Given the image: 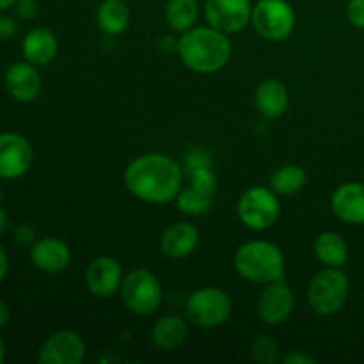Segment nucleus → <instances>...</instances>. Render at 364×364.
<instances>
[{
  "label": "nucleus",
  "mask_w": 364,
  "mask_h": 364,
  "mask_svg": "<svg viewBox=\"0 0 364 364\" xmlns=\"http://www.w3.org/2000/svg\"><path fill=\"white\" fill-rule=\"evenodd\" d=\"M124 185L132 196L151 205L176 201L183 188V171L178 162L160 153H146L132 160L124 171Z\"/></svg>",
  "instance_id": "obj_1"
},
{
  "label": "nucleus",
  "mask_w": 364,
  "mask_h": 364,
  "mask_svg": "<svg viewBox=\"0 0 364 364\" xmlns=\"http://www.w3.org/2000/svg\"><path fill=\"white\" fill-rule=\"evenodd\" d=\"M176 52L188 70L199 75H210L220 71L230 63L233 46L228 34L208 25L181 32Z\"/></svg>",
  "instance_id": "obj_2"
},
{
  "label": "nucleus",
  "mask_w": 364,
  "mask_h": 364,
  "mask_svg": "<svg viewBox=\"0 0 364 364\" xmlns=\"http://www.w3.org/2000/svg\"><path fill=\"white\" fill-rule=\"evenodd\" d=\"M233 265L238 276L258 284L283 279L287 269L283 251L269 240L245 242L235 252Z\"/></svg>",
  "instance_id": "obj_3"
},
{
  "label": "nucleus",
  "mask_w": 364,
  "mask_h": 364,
  "mask_svg": "<svg viewBox=\"0 0 364 364\" xmlns=\"http://www.w3.org/2000/svg\"><path fill=\"white\" fill-rule=\"evenodd\" d=\"M348 291H350V283L343 269L323 267L309 281L308 304L316 315L333 316L343 309Z\"/></svg>",
  "instance_id": "obj_4"
},
{
  "label": "nucleus",
  "mask_w": 364,
  "mask_h": 364,
  "mask_svg": "<svg viewBox=\"0 0 364 364\" xmlns=\"http://www.w3.org/2000/svg\"><path fill=\"white\" fill-rule=\"evenodd\" d=\"M231 309V299L223 288L206 287L188 295L185 302V318L201 329H215L228 322Z\"/></svg>",
  "instance_id": "obj_5"
},
{
  "label": "nucleus",
  "mask_w": 364,
  "mask_h": 364,
  "mask_svg": "<svg viewBox=\"0 0 364 364\" xmlns=\"http://www.w3.org/2000/svg\"><path fill=\"white\" fill-rule=\"evenodd\" d=\"M119 295L128 311L135 315H153L162 304V284L148 269H135L123 277Z\"/></svg>",
  "instance_id": "obj_6"
},
{
  "label": "nucleus",
  "mask_w": 364,
  "mask_h": 364,
  "mask_svg": "<svg viewBox=\"0 0 364 364\" xmlns=\"http://www.w3.org/2000/svg\"><path fill=\"white\" fill-rule=\"evenodd\" d=\"M238 219L255 231H265L277 223L281 215L279 196L267 187H251L240 196L237 205Z\"/></svg>",
  "instance_id": "obj_7"
},
{
  "label": "nucleus",
  "mask_w": 364,
  "mask_h": 364,
  "mask_svg": "<svg viewBox=\"0 0 364 364\" xmlns=\"http://www.w3.org/2000/svg\"><path fill=\"white\" fill-rule=\"evenodd\" d=\"M297 23V14L287 0H258L252 6L251 25L269 41L290 38Z\"/></svg>",
  "instance_id": "obj_8"
},
{
  "label": "nucleus",
  "mask_w": 364,
  "mask_h": 364,
  "mask_svg": "<svg viewBox=\"0 0 364 364\" xmlns=\"http://www.w3.org/2000/svg\"><path fill=\"white\" fill-rule=\"evenodd\" d=\"M251 0H206L205 2V18L210 27L228 36L244 31L251 23Z\"/></svg>",
  "instance_id": "obj_9"
},
{
  "label": "nucleus",
  "mask_w": 364,
  "mask_h": 364,
  "mask_svg": "<svg viewBox=\"0 0 364 364\" xmlns=\"http://www.w3.org/2000/svg\"><path fill=\"white\" fill-rule=\"evenodd\" d=\"M34 151L23 135L6 132L0 134V178L16 180L23 176L32 166Z\"/></svg>",
  "instance_id": "obj_10"
},
{
  "label": "nucleus",
  "mask_w": 364,
  "mask_h": 364,
  "mask_svg": "<svg viewBox=\"0 0 364 364\" xmlns=\"http://www.w3.org/2000/svg\"><path fill=\"white\" fill-rule=\"evenodd\" d=\"M295 308V295L283 279L265 287L258 299V316L263 323L277 327L287 322Z\"/></svg>",
  "instance_id": "obj_11"
},
{
  "label": "nucleus",
  "mask_w": 364,
  "mask_h": 364,
  "mask_svg": "<svg viewBox=\"0 0 364 364\" xmlns=\"http://www.w3.org/2000/svg\"><path fill=\"white\" fill-rule=\"evenodd\" d=\"M85 358V343L75 331L50 334L38 352L41 364H80Z\"/></svg>",
  "instance_id": "obj_12"
},
{
  "label": "nucleus",
  "mask_w": 364,
  "mask_h": 364,
  "mask_svg": "<svg viewBox=\"0 0 364 364\" xmlns=\"http://www.w3.org/2000/svg\"><path fill=\"white\" fill-rule=\"evenodd\" d=\"M123 277L119 262L110 256H98L89 263L85 270V284L89 291L98 299H110L112 295L119 294Z\"/></svg>",
  "instance_id": "obj_13"
},
{
  "label": "nucleus",
  "mask_w": 364,
  "mask_h": 364,
  "mask_svg": "<svg viewBox=\"0 0 364 364\" xmlns=\"http://www.w3.org/2000/svg\"><path fill=\"white\" fill-rule=\"evenodd\" d=\"M31 262L38 270L46 274H59L70 267V245L55 237H45L31 245Z\"/></svg>",
  "instance_id": "obj_14"
},
{
  "label": "nucleus",
  "mask_w": 364,
  "mask_h": 364,
  "mask_svg": "<svg viewBox=\"0 0 364 364\" xmlns=\"http://www.w3.org/2000/svg\"><path fill=\"white\" fill-rule=\"evenodd\" d=\"M4 82L9 95L21 103L34 102L41 92V77H39L38 66L27 60L11 64L6 70Z\"/></svg>",
  "instance_id": "obj_15"
},
{
  "label": "nucleus",
  "mask_w": 364,
  "mask_h": 364,
  "mask_svg": "<svg viewBox=\"0 0 364 364\" xmlns=\"http://www.w3.org/2000/svg\"><path fill=\"white\" fill-rule=\"evenodd\" d=\"M331 208L334 215L347 224H364V183L348 181L340 185L331 198Z\"/></svg>",
  "instance_id": "obj_16"
},
{
  "label": "nucleus",
  "mask_w": 364,
  "mask_h": 364,
  "mask_svg": "<svg viewBox=\"0 0 364 364\" xmlns=\"http://www.w3.org/2000/svg\"><path fill=\"white\" fill-rule=\"evenodd\" d=\"M199 244V231L191 223H174L162 233L160 249L167 258L181 259L191 256Z\"/></svg>",
  "instance_id": "obj_17"
},
{
  "label": "nucleus",
  "mask_w": 364,
  "mask_h": 364,
  "mask_svg": "<svg viewBox=\"0 0 364 364\" xmlns=\"http://www.w3.org/2000/svg\"><path fill=\"white\" fill-rule=\"evenodd\" d=\"M21 52L27 63L34 66H48L59 52V41L55 34L45 27H36L27 32L21 41Z\"/></svg>",
  "instance_id": "obj_18"
},
{
  "label": "nucleus",
  "mask_w": 364,
  "mask_h": 364,
  "mask_svg": "<svg viewBox=\"0 0 364 364\" xmlns=\"http://www.w3.org/2000/svg\"><path fill=\"white\" fill-rule=\"evenodd\" d=\"M288 102L290 96L287 85L277 78H267L256 87L255 105L267 119H277L283 116L288 109Z\"/></svg>",
  "instance_id": "obj_19"
},
{
  "label": "nucleus",
  "mask_w": 364,
  "mask_h": 364,
  "mask_svg": "<svg viewBox=\"0 0 364 364\" xmlns=\"http://www.w3.org/2000/svg\"><path fill=\"white\" fill-rule=\"evenodd\" d=\"M187 338V323L178 315L160 316L151 327V341L160 350H176Z\"/></svg>",
  "instance_id": "obj_20"
},
{
  "label": "nucleus",
  "mask_w": 364,
  "mask_h": 364,
  "mask_svg": "<svg viewBox=\"0 0 364 364\" xmlns=\"http://www.w3.org/2000/svg\"><path fill=\"white\" fill-rule=\"evenodd\" d=\"M315 255L318 262L326 267H338L343 269L348 262V244L336 231H323L315 238Z\"/></svg>",
  "instance_id": "obj_21"
},
{
  "label": "nucleus",
  "mask_w": 364,
  "mask_h": 364,
  "mask_svg": "<svg viewBox=\"0 0 364 364\" xmlns=\"http://www.w3.org/2000/svg\"><path fill=\"white\" fill-rule=\"evenodd\" d=\"M96 21L107 36L123 34L130 21L128 4L124 0H103L96 11Z\"/></svg>",
  "instance_id": "obj_22"
},
{
  "label": "nucleus",
  "mask_w": 364,
  "mask_h": 364,
  "mask_svg": "<svg viewBox=\"0 0 364 364\" xmlns=\"http://www.w3.org/2000/svg\"><path fill=\"white\" fill-rule=\"evenodd\" d=\"M306 181H308V174H306V171L301 166L287 164V166L279 167L272 174V178H270V188L277 196L290 198V196L299 194L306 187Z\"/></svg>",
  "instance_id": "obj_23"
},
{
  "label": "nucleus",
  "mask_w": 364,
  "mask_h": 364,
  "mask_svg": "<svg viewBox=\"0 0 364 364\" xmlns=\"http://www.w3.org/2000/svg\"><path fill=\"white\" fill-rule=\"evenodd\" d=\"M199 18L198 0H169L166 6V21L176 32H187L196 27Z\"/></svg>",
  "instance_id": "obj_24"
},
{
  "label": "nucleus",
  "mask_w": 364,
  "mask_h": 364,
  "mask_svg": "<svg viewBox=\"0 0 364 364\" xmlns=\"http://www.w3.org/2000/svg\"><path fill=\"white\" fill-rule=\"evenodd\" d=\"M213 205V198L212 196H206L203 192L196 191L192 188L191 185L185 188H181L180 194L176 198V206L181 213L185 215H205Z\"/></svg>",
  "instance_id": "obj_25"
},
{
  "label": "nucleus",
  "mask_w": 364,
  "mask_h": 364,
  "mask_svg": "<svg viewBox=\"0 0 364 364\" xmlns=\"http://www.w3.org/2000/svg\"><path fill=\"white\" fill-rule=\"evenodd\" d=\"M251 354L255 361L259 364H274L279 361V347L276 341L267 334L255 338L251 345Z\"/></svg>",
  "instance_id": "obj_26"
},
{
  "label": "nucleus",
  "mask_w": 364,
  "mask_h": 364,
  "mask_svg": "<svg viewBox=\"0 0 364 364\" xmlns=\"http://www.w3.org/2000/svg\"><path fill=\"white\" fill-rule=\"evenodd\" d=\"M191 185L196 191L203 192L206 196L215 198L217 192V176L213 174L212 167H198V169L191 171Z\"/></svg>",
  "instance_id": "obj_27"
},
{
  "label": "nucleus",
  "mask_w": 364,
  "mask_h": 364,
  "mask_svg": "<svg viewBox=\"0 0 364 364\" xmlns=\"http://www.w3.org/2000/svg\"><path fill=\"white\" fill-rule=\"evenodd\" d=\"M347 18L355 28L364 31V0H348Z\"/></svg>",
  "instance_id": "obj_28"
},
{
  "label": "nucleus",
  "mask_w": 364,
  "mask_h": 364,
  "mask_svg": "<svg viewBox=\"0 0 364 364\" xmlns=\"http://www.w3.org/2000/svg\"><path fill=\"white\" fill-rule=\"evenodd\" d=\"M16 7V14L23 20H32L38 14V2L36 0H18L14 4Z\"/></svg>",
  "instance_id": "obj_29"
},
{
  "label": "nucleus",
  "mask_w": 364,
  "mask_h": 364,
  "mask_svg": "<svg viewBox=\"0 0 364 364\" xmlns=\"http://www.w3.org/2000/svg\"><path fill=\"white\" fill-rule=\"evenodd\" d=\"M14 240L21 245H32L36 242V231L28 224H20L14 230Z\"/></svg>",
  "instance_id": "obj_30"
},
{
  "label": "nucleus",
  "mask_w": 364,
  "mask_h": 364,
  "mask_svg": "<svg viewBox=\"0 0 364 364\" xmlns=\"http://www.w3.org/2000/svg\"><path fill=\"white\" fill-rule=\"evenodd\" d=\"M283 363H287V364H315L316 358H313L311 354H306V352H302V350H291L284 355Z\"/></svg>",
  "instance_id": "obj_31"
},
{
  "label": "nucleus",
  "mask_w": 364,
  "mask_h": 364,
  "mask_svg": "<svg viewBox=\"0 0 364 364\" xmlns=\"http://www.w3.org/2000/svg\"><path fill=\"white\" fill-rule=\"evenodd\" d=\"M208 166H210V159L205 155V153L199 151V149H196V151H192L191 155L187 156L188 173L194 169H198V167H208Z\"/></svg>",
  "instance_id": "obj_32"
},
{
  "label": "nucleus",
  "mask_w": 364,
  "mask_h": 364,
  "mask_svg": "<svg viewBox=\"0 0 364 364\" xmlns=\"http://www.w3.org/2000/svg\"><path fill=\"white\" fill-rule=\"evenodd\" d=\"M18 27L16 21L11 16H2L0 18V39H11L16 34Z\"/></svg>",
  "instance_id": "obj_33"
},
{
  "label": "nucleus",
  "mask_w": 364,
  "mask_h": 364,
  "mask_svg": "<svg viewBox=\"0 0 364 364\" xmlns=\"http://www.w3.org/2000/svg\"><path fill=\"white\" fill-rule=\"evenodd\" d=\"M7 270H9V259H7V255L6 251H4V247L0 245V283L6 279Z\"/></svg>",
  "instance_id": "obj_34"
},
{
  "label": "nucleus",
  "mask_w": 364,
  "mask_h": 364,
  "mask_svg": "<svg viewBox=\"0 0 364 364\" xmlns=\"http://www.w3.org/2000/svg\"><path fill=\"white\" fill-rule=\"evenodd\" d=\"M7 322H9V308H7L6 302L0 299V329L6 327Z\"/></svg>",
  "instance_id": "obj_35"
},
{
  "label": "nucleus",
  "mask_w": 364,
  "mask_h": 364,
  "mask_svg": "<svg viewBox=\"0 0 364 364\" xmlns=\"http://www.w3.org/2000/svg\"><path fill=\"white\" fill-rule=\"evenodd\" d=\"M6 228H7V213L0 208V235L6 231Z\"/></svg>",
  "instance_id": "obj_36"
},
{
  "label": "nucleus",
  "mask_w": 364,
  "mask_h": 364,
  "mask_svg": "<svg viewBox=\"0 0 364 364\" xmlns=\"http://www.w3.org/2000/svg\"><path fill=\"white\" fill-rule=\"evenodd\" d=\"M16 2L18 0H0V11L9 9V7H13Z\"/></svg>",
  "instance_id": "obj_37"
},
{
  "label": "nucleus",
  "mask_w": 364,
  "mask_h": 364,
  "mask_svg": "<svg viewBox=\"0 0 364 364\" xmlns=\"http://www.w3.org/2000/svg\"><path fill=\"white\" fill-rule=\"evenodd\" d=\"M4 359H6V347H4V341L2 338H0V363H2Z\"/></svg>",
  "instance_id": "obj_38"
},
{
  "label": "nucleus",
  "mask_w": 364,
  "mask_h": 364,
  "mask_svg": "<svg viewBox=\"0 0 364 364\" xmlns=\"http://www.w3.org/2000/svg\"><path fill=\"white\" fill-rule=\"evenodd\" d=\"M0 203H2V188H0Z\"/></svg>",
  "instance_id": "obj_39"
}]
</instances>
